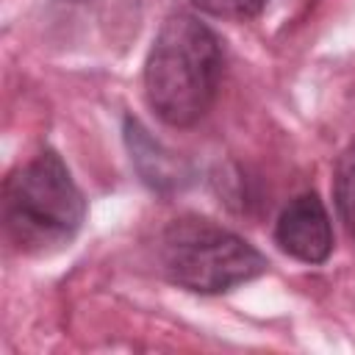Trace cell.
<instances>
[{"mask_svg": "<svg viewBox=\"0 0 355 355\" xmlns=\"http://www.w3.org/2000/svg\"><path fill=\"white\" fill-rule=\"evenodd\" d=\"M222 78L216 33L194 14H172L158 31L147 64L144 94L158 119L189 128L211 108Z\"/></svg>", "mask_w": 355, "mask_h": 355, "instance_id": "obj_1", "label": "cell"}, {"mask_svg": "<svg viewBox=\"0 0 355 355\" xmlns=\"http://www.w3.org/2000/svg\"><path fill=\"white\" fill-rule=\"evenodd\" d=\"M83 216L86 200L53 150L22 164L3 186L6 233L22 252H50L69 244Z\"/></svg>", "mask_w": 355, "mask_h": 355, "instance_id": "obj_2", "label": "cell"}, {"mask_svg": "<svg viewBox=\"0 0 355 355\" xmlns=\"http://www.w3.org/2000/svg\"><path fill=\"white\" fill-rule=\"evenodd\" d=\"M161 266L166 277L189 291H230L266 269V258L233 230L200 219H175L161 236Z\"/></svg>", "mask_w": 355, "mask_h": 355, "instance_id": "obj_3", "label": "cell"}, {"mask_svg": "<svg viewBox=\"0 0 355 355\" xmlns=\"http://www.w3.org/2000/svg\"><path fill=\"white\" fill-rule=\"evenodd\" d=\"M191 6L222 19H250L266 6V0H191Z\"/></svg>", "mask_w": 355, "mask_h": 355, "instance_id": "obj_6", "label": "cell"}, {"mask_svg": "<svg viewBox=\"0 0 355 355\" xmlns=\"http://www.w3.org/2000/svg\"><path fill=\"white\" fill-rule=\"evenodd\" d=\"M275 239L280 250L305 263H322L333 252V227L324 202L308 191L294 197L275 225Z\"/></svg>", "mask_w": 355, "mask_h": 355, "instance_id": "obj_4", "label": "cell"}, {"mask_svg": "<svg viewBox=\"0 0 355 355\" xmlns=\"http://www.w3.org/2000/svg\"><path fill=\"white\" fill-rule=\"evenodd\" d=\"M333 197L347 233L355 239V141L338 155L333 175Z\"/></svg>", "mask_w": 355, "mask_h": 355, "instance_id": "obj_5", "label": "cell"}]
</instances>
